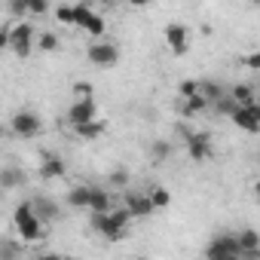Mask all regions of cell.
Instances as JSON below:
<instances>
[{
  "mask_svg": "<svg viewBox=\"0 0 260 260\" xmlns=\"http://www.w3.org/2000/svg\"><path fill=\"white\" fill-rule=\"evenodd\" d=\"M61 175H64V159H58V156H46V159L40 162V178L55 181V178H61Z\"/></svg>",
  "mask_w": 260,
  "mask_h": 260,
  "instance_id": "obj_16",
  "label": "cell"
},
{
  "mask_svg": "<svg viewBox=\"0 0 260 260\" xmlns=\"http://www.w3.org/2000/svg\"><path fill=\"white\" fill-rule=\"evenodd\" d=\"M226 95L233 98V104H236V107H248V104H257V92H254V86H248V83H239V86H233Z\"/></svg>",
  "mask_w": 260,
  "mask_h": 260,
  "instance_id": "obj_15",
  "label": "cell"
},
{
  "mask_svg": "<svg viewBox=\"0 0 260 260\" xmlns=\"http://www.w3.org/2000/svg\"><path fill=\"white\" fill-rule=\"evenodd\" d=\"M86 55H89V61H92L95 68H113V64L119 61V46L101 40V43H92Z\"/></svg>",
  "mask_w": 260,
  "mask_h": 260,
  "instance_id": "obj_7",
  "label": "cell"
},
{
  "mask_svg": "<svg viewBox=\"0 0 260 260\" xmlns=\"http://www.w3.org/2000/svg\"><path fill=\"white\" fill-rule=\"evenodd\" d=\"M205 257L208 260H233V257H242L239 251V242L233 233H223V236H214L205 248Z\"/></svg>",
  "mask_w": 260,
  "mask_h": 260,
  "instance_id": "obj_4",
  "label": "cell"
},
{
  "mask_svg": "<svg viewBox=\"0 0 260 260\" xmlns=\"http://www.w3.org/2000/svg\"><path fill=\"white\" fill-rule=\"evenodd\" d=\"M68 205L71 208H89V184H77L68 193Z\"/></svg>",
  "mask_w": 260,
  "mask_h": 260,
  "instance_id": "obj_18",
  "label": "cell"
},
{
  "mask_svg": "<svg viewBox=\"0 0 260 260\" xmlns=\"http://www.w3.org/2000/svg\"><path fill=\"white\" fill-rule=\"evenodd\" d=\"M128 214H132V220L138 217V220H144V217H150L153 214V205H150V199H147V193H125V205H122Z\"/></svg>",
  "mask_w": 260,
  "mask_h": 260,
  "instance_id": "obj_11",
  "label": "cell"
},
{
  "mask_svg": "<svg viewBox=\"0 0 260 260\" xmlns=\"http://www.w3.org/2000/svg\"><path fill=\"white\" fill-rule=\"evenodd\" d=\"M19 254H22V245H16L10 239L0 242V260H19Z\"/></svg>",
  "mask_w": 260,
  "mask_h": 260,
  "instance_id": "obj_23",
  "label": "cell"
},
{
  "mask_svg": "<svg viewBox=\"0 0 260 260\" xmlns=\"http://www.w3.org/2000/svg\"><path fill=\"white\" fill-rule=\"evenodd\" d=\"M230 119L242 128V132H260V104H248V107H236L230 113Z\"/></svg>",
  "mask_w": 260,
  "mask_h": 260,
  "instance_id": "obj_8",
  "label": "cell"
},
{
  "mask_svg": "<svg viewBox=\"0 0 260 260\" xmlns=\"http://www.w3.org/2000/svg\"><path fill=\"white\" fill-rule=\"evenodd\" d=\"M110 184H113V187H125V184H128V175L119 169L116 175H110Z\"/></svg>",
  "mask_w": 260,
  "mask_h": 260,
  "instance_id": "obj_30",
  "label": "cell"
},
{
  "mask_svg": "<svg viewBox=\"0 0 260 260\" xmlns=\"http://www.w3.org/2000/svg\"><path fill=\"white\" fill-rule=\"evenodd\" d=\"M92 119H98V116H95V101H92V98H89V101H74V104L68 107V125H71V128L86 125V122H92Z\"/></svg>",
  "mask_w": 260,
  "mask_h": 260,
  "instance_id": "obj_10",
  "label": "cell"
},
{
  "mask_svg": "<svg viewBox=\"0 0 260 260\" xmlns=\"http://www.w3.org/2000/svg\"><path fill=\"white\" fill-rule=\"evenodd\" d=\"M22 184H25V172L22 169H13V166L0 169V187H4V190H16Z\"/></svg>",
  "mask_w": 260,
  "mask_h": 260,
  "instance_id": "obj_17",
  "label": "cell"
},
{
  "mask_svg": "<svg viewBox=\"0 0 260 260\" xmlns=\"http://www.w3.org/2000/svg\"><path fill=\"white\" fill-rule=\"evenodd\" d=\"M196 95V83H181V98H190Z\"/></svg>",
  "mask_w": 260,
  "mask_h": 260,
  "instance_id": "obj_33",
  "label": "cell"
},
{
  "mask_svg": "<svg viewBox=\"0 0 260 260\" xmlns=\"http://www.w3.org/2000/svg\"><path fill=\"white\" fill-rule=\"evenodd\" d=\"M202 110H208V104L199 98V92L190 95V98H184V113H187V116H199Z\"/></svg>",
  "mask_w": 260,
  "mask_h": 260,
  "instance_id": "obj_22",
  "label": "cell"
},
{
  "mask_svg": "<svg viewBox=\"0 0 260 260\" xmlns=\"http://www.w3.org/2000/svg\"><path fill=\"white\" fill-rule=\"evenodd\" d=\"M135 260H147V257H135Z\"/></svg>",
  "mask_w": 260,
  "mask_h": 260,
  "instance_id": "obj_37",
  "label": "cell"
},
{
  "mask_svg": "<svg viewBox=\"0 0 260 260\" xmlns=\"http://www.w3.org/2000/svg\"><path fill=\"white\" fill-rule=\"evenodd\" d=\"M169 153H172V147L166 144V141H156L153 144V159L159 162V159H169Z\"/></svg>",
  "mask_w": 260,
  "mask_h": 260,
  "instance_id": "obj_28",
  "label": "cell"
},
{
  "mask_svg": "<svg viewBox=\"0 0 260 260\" xmlns=\"http://www.w3.org/2000/svg\"><path fill=\"white\" fill-rule=\"evenodd\" d=\"M233 260H248V257H233Z\"/></svg>",
  "mask_w": 260,
  "mask_h": 260,
  "instance_id": "obj_36",
  "label": "cell"
},
{
  "mask_svg": "<svg viewBox=\"0 0 260 260\" xmlns=\"http://www.w3.org/2000/svg\"><path fill=\"white\" fill-rule=\"evenodd\" d=\"M184 147H187V156L193 162L211 159V138H208V132H184Z\"/></svg>",
  "mask_w": 260,
  "mask_h": 260,
  "instance_id": "obj_6",
  "label": "cell"
},
{
  "mask_svg": "<svg viewBox=\"0 0 260 260\" xmlns=\"http://www.w3.org/2000/svg\"><path fill=\"white\" fill-rule=\"evenodd\" d=\"M0 49H10V28L0 25Z\"/></svg>",
  "mask_w": 260,
  "mask_h": 260,
  "instance_id": "obj_31",
  "label": "cell"
},
{
  "mask_svg": "<svg viewBox=\"0 0 260 260\" xmlns=\"http://www.w3.org/2000/svg\"><path fill=\"white\" fill-rule=\"evenodd\" d=\"M34 260H61L58 254H40V257H34Z\"/></svg>",
  "mask_w": 260,
  "mask_h": 260,
  "instance_id": "obj_35",
  "label": "cell"
},
{
  "mask_svg": "<svg viewBox=\"0 0 260 260\" xmlns=\"http://www.w3.org/2000/svg\"><path fill=\"white\" fill-rule=\"evenodd\" d=\"M214 110H217V113H226V116H230V113L236 110V104H233V98H230V95H223V98H220V101L214 104Z\"/></svg>",
  "mask_w": 260,
  "mask_h": 260,
  "instance_id": "obj_27",
  "label": "cell"
},
{
  "mask_svg": "<svg viewBox=\"0 0 260 260\" xmlns=\"http://www.w3.org/2000/svg\"><path fill=\"white\" fill-rule=\"evenodd\" d=\"M74 95H77V101H89L92 98V86L89 83H77L74 86Z\"/></svg>",
  "mask_w": 260,
  "mask_h": 260,
  "instance_id": "obj_26",
  "label": "cell"
},
{
  "mask_svg": "<svg viewBox=\"0 0 260 260\" xmlns=\"http://www.w3.org/2000/svg\"><path fill=\"white\" fill-rule=\"evenodd\" d=\"M13 223H16V233H19L22 242H37V239H43V223L37 220L31 202L16 205V211H13Z\"/></svg>",
  "mask_w": 260,
  "mask_h": 260,
  "instance_id": "obj_1",
  "label": "cell"
},
{
  "mask_svg": "<svg viewBox=\"0 0 260 260\" xmlns=\"http://www.w3.org/2000/svg\"><path fill=\"white\" fill-rule=\"evenodd\" d=\"M10 13L13 16H25L28 13V4H10Z\"/></svg>",
  "mask_w": 260,
  "mask_h": 260,
  "instance_id": "obj_34",
  "label": "cell"
},
{
  "mask_svg": "<svg viewBox=\"0 0 260 260\" xmlns=\"http://www.w3.org/2000/svg\"><path fill=\"white\" fill-rule=\"evenodd\" d=\"M113 208V196L104 187H89V214H107Z\"/></svg>",
  "mask_w": 260,
  "mask_h": 260,
  "instance_id": "obj_12",
  "label": "cell"
},
{
  "mask_svg": "<svg viewBox=\"0 0 260 260\" xmlns=\"http://www.w3.org/2000/svg\"><path fill=\"white\" fill-rule=\"evenodd\" d=\"M55 19H58V22H64V25H74V7H68V4H64V7H58V10H55Z\"/></svg>",
  "mask_w": 260,
  "mask_h": 260,
  "instance_id": "obj_25",
  "label": "cell"
},
{
  "mask_svg": "<svg viewBox=\"0 0 260 260\" xmlns=\"http://www.w3.org/2000/svg\"><path fill=\"white\" fill-rule=\"evenodd\" d=\"M31 208H34V214H37L40 223H52V220H58V205H55L52 199H46V196L31 199Z\"/></svg>",
  "mask_w": 260,
  "mask_h": 260,
  "instance_id": "obj_14",
  "label": "cell"
},
{
  "mask_svg": "<svg viewBox=\"0 0 260 260\" xmlns=\"http://www.w3.org/2000/svg\"><path fill=\"white\" fill-rule=\"evenodd\" d=\"M46 10H49L46 0H34V4H28V13H34V16H43Z\"/></svg>",
  "mask_w": 260,
  "mask_h": 260,
  "instance_id": "obj_29",
  "label": "cell"
},
{
  "mask_svg": "<svg viewBox=\"0 0 260 260\" xmlns=\"http://www.w3.org/2000/svg\"><path fill=\"white\" fill-rule=\"evenodd\" d=\"M74 25L77 28H83L86 34H92V37H101L104 34V19L89 7V4H74Z\"/></svg>",
  "mask_w": 260,
  "mask_h": 260,
  "instance_id": "obj_3",
  "label": "cell"
},
{
  "mask_svg": "<svg viewBox=\"0 0 260 260\" xmlns=\"http://www.w3.org/2000/svg\"><path fill=\"white\" fill-rule=\"evenodd\" d=\"M166 43H169V49H172L175 55H184V52L190 49V31H187V25L172 22V25L166 28Z\"/></svg>",
  "mask_w": 260,
  "mask_h": 260,
  "instance_id": "obj_9",
  "label": "cell"
},
{
  "mask_svg": "<svg viewBox=\"0 0 260 260\" xmlns=\"http://www.w3.org/2000/svg\"><path fill=\"white\" fill-rule=\"evenodd\" d=\"M10 125H13V135H19V138H37L40 128H43V122H40V116H37L34 110H19V113H13Z\"/></svg>",
  "mask_w": 260,
  "mask_h": 260,
  "instance_id": "obj_5",
  "label": "cell"
},
{
  "mask_svg": "<svg viewBox=\"0 0 260 260\" xmlns=\"http://www.w3.org/2000/svg\"><path fill=\"white\" fill-rule=\"evenodd\" d=\"M147 199H150V205H153V211H156V208H166V205L172 202V193H169L166 187H153V190L147 193Z\"/></svg>",
  "mask_w": 260,
  "mask_h": 260,
  "instance_id": "obj_21",
  "label": "cell"
},
{
  "mask_svg": "<svg viewBox=\"0 0 260 260\" xmlns=\"http://www.w3.org/2000/svg\"><path fill=\"white\" fill-rule=\"evenodd\" d=\"M107 220H110L116 230H122V233H125V230H128V223H132V214H128L125 208H110V211H107Z\"/></svg>",
  "mask_w": 260,
  "mask_h": 260,
  "instance_id": "obj_19",
  "label": "cell"
},
{
  "mask_svg": "<svg viewBox=\"0 0 260 260\" xmlns=\"http://www.w3.org/2000/svg\"><path fill=\"white\" fill-rule=\"evenodd\" d=\"M245 64H248L251 71H257V68H260V52H251V55L245 58Z\"/></svg>",
  "mask_w": 260,
  "mask_h": 260,
  "instance_id": "obj_32",
  "label": "cell"
},
{
  "mask_svg": "<svg viewBox=\"0 0 260 260\" xmlns=\"http://www.w3.org/2000/svg\"><path fill=\"white\" fill-rule=\"evenodd\" d=\"M74 132H77L80 138H89V141H92V138H98V135L104 132V122H101V119H92V122H86V125H77Z\"/></svg>",
  "mask_w": 260,
  "mask_h": 260,
  "instance_id": "obj_20",
  "label": "cell"
},
{
  "mask_svg": "<svg viewBox=\"0 0 260 260\" xmlns=\"http://www.w3.org/2000/svg\"><path fill=\"white\" fill-rule=\"evenodd\" d=\"M37 46H40V52H55V49H58V37L46 31V34L37 37Z\"/></svg>",
  "mask_w": 260,
  "mask_h": 260,
  "instance_id": "obj_24",
  "label": "cell"
},
{
  "mask_svg": "<svg viewBox=\"0 0 260 260\" xmlns=\"http://www.w3.org/2000/svg\"><path fill=\"white\" fill-rule=\"evenodd\" d=\"M236 242H239L242 257H248V260H257V257H260V236H257L254 230H242V233H236Z\"/></svg>",
  "mask_w": 260,
  "mask_h": 260,
  "instance_id": "obj_13",
  "label": "cell"
},
{
  "mask_svg": "<svg viewBox=\"0 0 260 260\" xmlns=\"http://www.w3.org/2000/svg\"><path fill=\"white\" fill-rule=\"evenodd\" d=\"M34 40H37V31H34L31 22H16V25H10V49H13L19 58H28V55H31Z\"/></svg>",
  "mask_w": 260,
  "mask_h": 260,
  "instance_id": "obj_2",
  "label": "cell"
},
{
  "mask_svg": "<svg viewBox=\"0 0 260 260\" xmlns=\"http://www.w3.org/2000/svg\"><path fill=\"white\" fill-rule=\"evenodd\" d=\"M0 138H4V128H0Z\"/></svg>",
  "mask_w": 260,
  "mask_h": 260,
  "instance_id": "obj_38",
  "label": "cell"
}]
</instances>
